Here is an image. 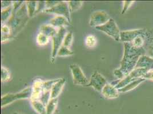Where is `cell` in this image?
<instances>
[{
    "mask_svg": "<svg viewBox=\"0 0 153 114\" xmlns=\"http://www.w3.org/2000/svg\"><path fill=\"white\" fill-rule=\"evenodd\" d=\"M124 56L122 60L121 67L115 70V76L118 79H123L134 69L135 64L138 59V54L131 43L126 42L124 44Z\"/></svg>",
    "mask_w": 153,
    "mask_h": 114,
    "instance_id": "6da1fadb",
    "label": "cell"
},
{
    "mask_svg": "<svg viewBox=\"0 0 153 114\" xmlns=\"http://www.w3.org/2000/svg\"><path fill=\"white\" fill-rule=\"evenodd\" d=\"M32 95V87H27L19 93L3 95L1 97V107L4 108L18 100L30 99Z\"/></svg>",
    "mask_w": 153,
    "mask_h": 114,
    "instance_id": "7a4b0ae2",
    "label": "cell"
},
{
    "mask_svg": "<svg viewBox=\"0 0 153 114\" xmlns=\"http://www.w3.org/2000/svg\"><path fill=\"white\" fill-rule=\"evenodd\" d=\"M96 29L105 33L108 36L113 38L116 41H120L121 32L117 25L115 21L113 19H110L105 25L96 27Z\"/></svg>",
    "mask_w": 153,
    "mask_h": 114,
    "instance_id": "3957f363",
    "label": "cell"
},
{
    "mask_svg": "<svg viewBox=\"0 0 153 114\" xmlns=\"http://www.w3.org/2000/svg\"><path fill=\"white\" fill-rule=\"evenodd\" d=\"M67 33L65 27L58 29L57 33L52 37L53 41V49L51 52V61L52 62L54 61L56 57L57 56L58 50L63 44L64 38Z\"/></svg>",
    "mask_w": 153,
    "mask_h": 114,
    "instance_id": "277c9868",
    "label": "cell"
},
{
    "mask_svg": "<svg viewBox=\"0 0 153 114\" xmlns=\"http://www.w3.org/2000/svg\"><path fill=\"white\" fill-rule=\"evenodd\" d=\"M70 69L74 84L76 85L87 86L89 81L84 74L80 66L76 64H71Z\"/></svg>",
    "mask_w": 153,
    "mask_h": 114,
    "instance_id": "5b68a950",
    "label": "cell"
},
{
    "mask_svg": "<svg viewBox=\"0 0 153 114\" xmlns=\"http://www.w3.org/2000/svg\"><path fill=\"white\" fill-rule=\"evenodd\" d=\"M43 12L50 14H55L57 16H63L68 19L69 22H71L70 17V10L68 4L67 2L61 1L60 3L58 4L56 6L48 9H45Z\"/></svg>",
    "mask_w": 153,
    "mask_h": 114,
    "instance_id": "8992f818",
    "label": "cell"
},
{
    "mask_svg": "<svg viewBox=\"0 0 153 114\" xmlns=\"http://www.w3.org/2000/svg\"><path fill=\"white\" fill-rule=\"evenodd\" d=\"M146 69L145 68H137L133 70L128 75L125 76L123 79H122L121 81L117 84L115 87L116 89H120L124 87L126 85H128V83L132 82L134 81L137 80L136 78L138 79L139 76H142L147 73Z\"/></svg>",
    "mask_w": 153,
    "mask_h": 114,
    "instance_id": "52a82bcc",
    "label": "cell"
},
{
    "mask_svg": "<svg viewBox=\"0 0 153 114\" xmlns=\"http://www.w3.org/2000/svg\"><path fill=\"white\" fill-rule=\"evenodd\" d=\"M111 18L108 13L104 11H96L92 13L89 20V25L97 27L105 25Z\"/></svg>",
    "mask_w": 153,
    "mask_h": 114,
    "instance_id": "ba28073f",
    "label": "cell"
},
{
    "mask_svg": "<svg viewBox=\"0 0 153 114\" xmlns=\"http://www.w3.org/2000/svg\"><path fill=\"white\" fill-rule=\"evenodd\" d=\"M106 84L107 81L105 78L98 72L95 71L90 77L87 86L91 87L98 92H101Z\"/></svg>",
    "mask_w": 153,
    "mask_h": 114,
    "instance_id": "9c48e42d",
    "label": "cell"
},
{
    "mask_svg": "<svg viewBox=\"0 0 153 114\" xmlns=\"http://www.w3.org/2000/svg\"><path fill=\"white\" fill-rule=\"evenodd\" d=\"M102 95L107 99H115L119 96V91L115 86L107 83L101 91Z\"/></svg>",
    "mask_w": 153,
    "mask_h": 114,
    "instance_id": "30bf717a",
    "label": "cell"
},
{
    "mask_svg": "<svg viewBox=\"0 0 153 114\" xmlns=\"http://www.w3.org/2000/svg\"><path fill=\"white\" fill-rule=\"evenodd\" d=\"M42 82L41 79H36L32 86V95L30 100H39L41 95L44 94L42 90Z\"/></svg>",
    "mask_w": 153,
    "mask_h": 114,
    "instance_id": "8fae6325",
    "label": "cell"
},
{
    "mask_svg": "<svg viewBox=\"0 0 153 114\" xmlns=\"http://www.w3.org/2000/svg\"><path fill=\"white\" fill-rule=\"evenodd\" d=\"M142 30H135L130 31H125L121 32L120 34V41L126 42H131L135 38L139 36Z\"/></svg>",
    "mask_w": 153,
    "mask_h": 114,
    "instance_id": "7c38bea8",
    "label": "cell"
},
{
    "mask_svg": "<svg viewBox=\"0 0 153 114\" xmlns=\"http://www.w3.org/2000/svg\"><path fill=\"white\" fill-rule=\"evenodd\" d=\"M65 83L66 79L65 78H59V80L55 83L51 89V99L58 98L63 89Z\"/></svg>",
    "mask_w": 153,
    "mask_h": 114,
    "instance_id": "4fadbf2b",
    "label": "cell"
},
{
    "mask_svg": "<svg viewBox=\"0 0 153 114\" xmlns=\"http://www.w3.org/2000/svg\"><path fill=\"white\" fill-rule=\"evenodd\" d=\"M70 23L66 18L59 16H55L50 21V24L58 29L66 26L69 25Z\"/></svg>",
    "mask_w": 153,
    "mask_h": 114,
    "instance_id": "5bb4252c",
    "label": "cell"
},
{
    "mask_svg": "<svg viewBox=\"0 0 153 114\" xmlns=\"http://www.w3.org/2000/svg\"><path fill=\"white\" fill-rule=\"evenodd\" d=\"M58 29L55 27L49 25H43L40 27L39 32L46 36L49 37H53L57 33Z\"/></svg>",
    "mask_w": 153,
    "mask_h": 114,
    "instance_id": "9a60e30c",
    "label": "cell"
},
{
    "mask_svg": "<svg viewBox=\"0 0 153 114\" xmlns=\"http://www.w3.org/2000/svg\"><path fill=\"white\" fill-rule=\"evenodd\" d=\"M12 29L7 25H2L1 27V42H5L12 38Z\"/></svg>",
    "mask_w": 153,
    "mask_h": 114,
    "instance_id": "2e32d148",
    "label": "cell"
},
{
    "mask_svg": "<svg viewBox=\"0 0 153 114\" xmlns=\"http://www.w3.org/2000/svg\"><path fill=\"white\" fill-rule=\"evenodd\" d=\"M38 6V1H26V7L27 13L29 17H33L35 13L37 12Z\"/></svg>",
    "mask_w": 153,
    "mask_h": 114,
    "instance_id": "e0dca14e",
    "label": "cell"
},
{
    "mask_svg": "<svg viewBox=\"0 0 153 114\" xmlns=\"http://www.w3.org/2000/svg\"><path fill=\"white\" fill-rule=\"evenodd\" d=\"M33 109L38 114H47L46 108L45 105L38 100H30Z\"/></svg>",
    "mask_w": 153,
    "mask_h": 114,
    "instance_id": "ac0fdd59",
    "label": "cell"
},
{
    "mask_svg": "<svg viewBox=\"0 0 153 114\" xmlns=\"http://www.w3.org/2000/svg\"><path fill=\"white\" fill-rule=\"evenodd\" d=\"M145 80V79L143 78H142L139 79H138L132 82L128 83V85H126L124 87H123L122 89H118V91H119V92H122V93H126V92L129 91L133 89H135V87H137L140 83L142 82Z\"/></svg>",
    "mask_w": 153,
    "mask_h": 114,
    "instance_id": "d6986e66",
    "label": "cell"
},
{
    "mask_svg": "<svg viewBox=\"0 0 153 114\" xmlns=\"http://www.w3.org/2000/svg\"><path fill=\"white\" fill-rule=\"evenodd\" d=\"M13 5L9 7L7 9L2 10L1 12V22L3 25L4 22H6L7 21H9L12 17L13 15Z\"/></svg>",
    "mask_w": 153,
    "mask_h": 114,
    "instance_id": "ffe728a7",
    "label": "cell"
},
{
    "mask_svg": "<svg viewBox=\"0 0 153 114\" xmlns=\"http://www.w3.org/2000/svg\"><path fill=\"white\" fill-rule=\"evenodd\" d=\"M58 99H51L46 105V113L47 114H53L57 107Z\"/></svg>",
    "mask_w": 153,
    "mask_h": 114,
    "instance_id": "44dd1931",
    "label": "cell"
},
{
    "mask_svg": "<svg viewBox=\"0 0 153 114\" xmlns=\"http://www.w3.org/2000/svg\"><path fill=\"white\" fill-rule=\"evenodd\" d=\"M67 3L68 4L71 12L79 10L83 5V2L80 1H67Z\"/></svg>",
    "mask_w": 153,
    "mask_h": 114,
    "instance_id": "7402d4cb",
    "label": "cell"
},
{
    "mask_svg": "<svg viewBox=\"0 0 153 114\" xmlns=\"http://www.w3.org/2000/svg\"><path fill=\"white\" fill-rule=\"evenodd\" d=\"M59 79H53L48 81H43L42 82V90L44 93L47 91H51V89L53 88V86L55 84V83L57 82Z\"/></svg>",
    "mask_w": 153,
    "mask_h": 114,
    "instance_id": "603a6c76",
    "label": "cell"
},
{
    "mask_svg": "<svg viewBox=\"0 0 153 114\" xmlns=\"http://www.w3.org/2000/svg\"><path fill=\"white\" fill-rule=\"evenodd\" d=\"M73 55H74V52L70 50L68 47H65L63 45L61 47L57 53V56L58 57H67Z\"/></svg>",
    "mask_w": 153,
    "mask_h": 114,
    "instance_id": "cb8c5ba5",
    "label": "cell"
},
{
    "mask_svg": "<svg viewBox=\"0 0 153 114\" xmlns=\"http://www.w3.org/2000/svg\"><path fill=\"white\" fill-rule=\"evenodd\" d=\"M97 44V40L96 37L93 35H89L85 38V44L88 47H94Z\"/></svg>",
    "mask_w": 153,
    "mask_h": 114,
    "instance_id": "d4e9b609",
    "label": "cell"
},
{
    "mask_svg": "<svg viewBox=\"0 0 153 114\" xmlns=\"http://www.w3.org/2000/svg\"><path fill=\"white\" fill-rule=\"evenodd\" d=\"M49 40V38L41 33H39L37 36V43L39 46H45L48 44Z\"/></svg>",
    "mask_w": 153,
    "mask_h": 114,
    "instance_id": "484cf974",
    "label": "cell"
},
{
    "mask_svg": "<svg viewBox=\"0 0 153 114\" xmlns=\"http://www.w3.org/2000/svg\"><path fill=\"white\" fill-rule=\"evenodd\" d=\"M10 73L9 71L4 66L1 67V82H6L10 79Z\"/></svg>",
    "mask_w": 153,
    "mask_h": 114,
    "instance_id": "4316f807",
    "label": "cell"
},
{
    "mask_svg": "<svg viewBox=\"0 0 153 114\" xmlns=\"http://www.w3.org/2000/svg\"><path fill=\"white\" fill-rule=\"evenodd\" d=\"M73 40V33L71 32H68L66 33V36H65L62 45L69 48L72 44Z\"/></svg>",
    "mask_w": 153,
    "mask_h": 114,
    "instance_id": "83f0119b",
    "label": "cell"
},
{
    "mask_svg": "<svg viewBox=\"0 0 153 114\" xmlns=\"http://www.w3.org/2000/svg\"><path fill=\"white\" fill-rule=\"evenodd\" d=\"M51 99V91H47L41 95V98L38 101H41L45 106L48 104L49 101Z\"/></svg>",
    "mask_w": 153,
    "mask_h": 114,
    "instance_id": "f1b7e54d",
    "label": "cell"
},
{
    "mask_svg": "<svg viewBox=\"0 0 153 114\" xmlns=\"http://www.w3.org/2000/svg\"><path fill=\"white\" fill-rule=\"evenodd\" d=\"M131 44L135 48L138 49V48H140L141 46L143 45V41L142 38H141L140 36H138L134 39V40L131 42Z\"/></svg>",
    "mask_w": 153,
    "mask_h": 114,
    "instance_id": "f546056e",
    "label": "cell"
},
{
    "mask_svg": "<svg viewBox=\"0 0 153 114\" xmlns=\"http://www.w3.org/2000/svg\"><path fill=\"white\" fill-rule=\"evenodd\" d=\"M61 1H45V4H46V9H50L56 5L60 3Z\"/></svg>",
    "mask_w": 153,
    "mask_h": 114,
    "instance_id": "4dcf8cb0",
    "label": "cell"
},
{
    "mask_svg": "<svg viewBox=\"0 0 153 114\" xmlns=\"http://www.w3.org/2000/svg\"><path fill=\"white\" fill-rule=\"evenodd\" d=\"M13 5V1H1V9L4 10L7 9L9 7H11Z\"/></svg>",
    "mask_w": 153,
    "mask_h": 114,
    "instance_id": "1f68e13d",
    "label": "cell"
},
{
    "mask_svg": "<svg viewBox=\"0 0 153 114\" xmlns=\"http://www.w3.org/2000/svg\"><path fill=\"white\" fill-rule=\"evenodd\" d=\"M133 1H124L123 2V7L122 11V14L125 13L126 11L128 10L130 7L132 5Z\"/></svg>",
    "mask_w": 153,
    "mask_h": 114,
    "instance_id": "d6a6232c",
    "label": "cell"
},
{
    "mask_svg": "<svg viewBox=\"0 0 153 114\" xmlns=\"http://www.w3.org/2000/svg\"><path fill=\"white\" fill-rule=\"evenodd\" d=\"M143 78L145 79H151L152 81H153V71L147 72L143 76Z\"/></svg>",
    "mask_w": 153,
    "mask_h": 114,
    "instance_id": "836d02e7",
    "label": "cell"
},
{
    "mask_svg": "<svg viewBox=\"0 0 153 114\" xmlns=\"http://www.w3.org/2000/svg\"><path fill=\"white\" fill-rule=\"evenodd\" d=\"M13 114H19V113H14Z\"/></svg>",
    "mask_w": 153,
    "mask_h": 114,
    "instance_id": "e575fe53",
    "label": "cell"
}]
</instances>
